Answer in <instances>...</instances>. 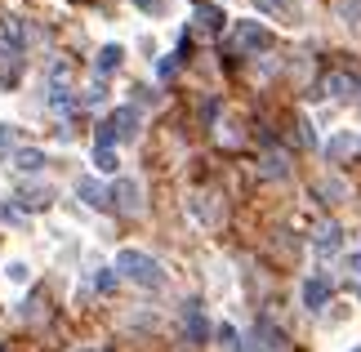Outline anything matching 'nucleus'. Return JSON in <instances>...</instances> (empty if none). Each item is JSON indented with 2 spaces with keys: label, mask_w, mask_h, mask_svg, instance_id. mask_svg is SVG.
<instances>
[{
  "label": "nucleus",
  "mask_w": 361,
  "mask_h": 352,
  "mask_svg": "<svg viewBox=\"0 0 361 352\" xmlns=\"http://www.w3.org/2000/svg\"><path fill=\"white\" fill-rule=\"evenodd\" d=\"M107 192H112V205L121 210V214H130V219L143 214V183L138 178H116Z\"/></svg>",
  "instance_id": "20e7f679"
},
{
  "label": "nucleus",
  "mask_w": 361,
  "mask_h": 352,
  "mask_svg": "<svg viewBox=\"0 0 361 352\" xmlns=\"http://www.w3.org/2000/svg\"><path fill=\"white\" fill-rule=\"evenodd\" d=\"M353 352H361V348H353Z\"/></svg>",
  "instance_id": "473e14b6"
},
{
  "label": "nucleus",
  "mask_w": 361,
  "mask_h": 352,
  "mask_svg": "<svg viewBox=\"0 0 361 352\" xmlns=\"http://www.w3.org/2000/svg\"><path fill=\"white\" fill-rule=\"evenodd\" d=\"M23 49H27V32H23V23H0V63H13L18 67L23 59Z\"/></svg>",
  "instance_id": "6e6552de"
},
{
  "label": "nucleus",
  "mask_w": 361,
  "mask_h": 352,
  "mask_svg": "<svg viewBox=\"0 0 361 352\" xmlns=\"http://www.w3.org/2000/svg\"><path fill=\"white\" fill-rule=\"evenodd\" d=\"M134 5L143 9V13H161V9H165V0H134Z\"/></svg>",
  "instance_id": "2f4dec72"
},
{
  "label": "nucleus",
  "mask_w": 361,
  "mask_h": 352,
  "mask_svg": "<svg viewBox=\"0 0 361 352\" xmlns=\"http://www.w3.org/2000/svg\"><path fill=\"white\" fill-rule=\"evenodd\" d=\"M290 174V157L286 152H268L263 157V178H286Z\"/></svg>",
  "instance_id": "412c9836"
},
{
  "label": "nucleus",
  "mask_w": 361,
  "mask_h": 352,
  "mask_svg": "<svg viewBox=\"0 0 361 352\" xmlns=\"http://www.w3.org/2000/svg\"><path fill=\"white\" fill-rule=\"evenodd\" d=\"M232 45H237L241 54H263V49L272 45V32L263 23H255V18H241L237 32H232Z\"/></svg>",
  "instance_id": "7ed1b4c3"
},
{
  "label": "nucleus",
  "mask_w": 361,
  "mask_h": 352,
  "mask_svg": "<svg viewBox=\"0 0 361 352\" xmlns=\"http://www.w3.org/2000/svg\"><path fill=\"white\" fill-rule=\"evenodd\" d=\"M121 63H125V45H116V40H112V45L99 49V59H94V72H99V76H112Z\"/></svg>",
  "instance_id": "4468645a"
},
{
  "label": "nucleus",
  "mask_w": 361,
  "mask_h": 352,
  "mask_svg": "<svg viewBox=\"0 0 361 352\" xmlns=\"http://www.w3.org/2000/svg\"><path fill=\"white\" fill-rule=\"evenodd\" d=\"M76 196H80L90 210H107V205H112V192L103 188L99 174H80V178H76Z\"/></svg>",
  "instance_id": "9d476101"
},
{
  "label": "nucleus",
  "mask_w": 361,
  "mask_h": 352,
  "mask_svg": "<svg viewBox=\"0 0 361 352\" xmlns=\"http://www.w3.org/2000/svg\"><path fill=\"white\" fill-rule=\"evenodd\" d=\"M138 125H143V111H138L134 103H121L116 111H107V121L99 125V134H94V147L130 143V138H138Z\"/></svg>",
  "instance_id": "f03ea898"
},
{
  "label": "nucleus",
  "mask_w": 361,
  "mask_h": 352,
  "mask_svg": "<svg viewBox=\"0 0 361 352\" xmlns=\"http://www.w3.org/2000/svg\"><path fill=\"white\" fill-rule=\"evenodd\" d=\"M13 201H18V210H27V214H40V210L54 205V188H49V183H45V188H40V183H23Z\"/></svg>",
  "instance_id": "1a4fd4ad"
},
{
  "label": "nucleus",
  "mask_w": 361,
  "mask_h": 352,
  "mask_svg": "<svg viewBox=\"0 0 361 352\" xmlns=\"http://www.w3.org/2000/svg\"><path fill=\"white\" fill-rule=\"evenodd\" d=\"M49 107H54V111H72V107H76L72 90H67V85H49Z\"/></svg>",
  "instance_id": "5701e85b"
},
{
  "label": "nucleus",
  "mask_w": 361,
  "mask_h": 352,
  "mask_svg": "<svg viewBox=\"0 0 361 352\" xmlns=\"http://www.w3.org/2000/svg\"><path fill=\"white\" fill-rule=\"evenodd\" d=\"M94 170L121 178V157H116V147H94Z\"/></svg>",
  "instance_id": "6ab92c4d"
},
{
  "label": "nucleus",
  "mask_w": 361,
  "mask_h": 352,
  "mask_svg": "<svg viewBox=\"0 0 361 352\" xmlns=\"http://www.w3.org/2000/svg\"><path fill=\"white\" fill-rule=\"evenodd\" d=\"M259 13H281V18H299V0H255Z\"/></svg>",
  "instance_id": "aec40b11"
},
{
  "label": "nucleus",
  "mask_w": 361,
  "mask_h": 352,
  "mask_svg": "<svg viewBox=\"0 0 361 352\" xmlns=\"http://www.w3.org/2000/svg\"><path fill=\"white\" fill-rule=\"evenodd\" d=\"M116 286H121V277L112 272V267H99V272H94V281H90V290H94V294H112Z\"/></svg>",
  "instance_id": "4be33fe9"
},
{
  "label": "nucleus",
  "mask_w": 361,
  "mask_h": 352,
  "mask_svg": "<svg viewBox=\"0 0 361 352\" xmlns=\"http://www.w3.org/2000/svg\"><path fill=\"white\" fill-rule=\"evenodd\" d=\"M335 9H339L343 23H353V27L361 23V0H335Z\"/></svg>",
  "instance_id": "393cba45"
},
{
  "label": "nucleus",
  "mask_w": 361,
  "mask_h": 352,
  "mask_svg": "<svg viewBox=\"0 0 361 352\" xmlns=\"http://www.w3.org/2000/svg\"><path fill=\"white\" fill-rule=\"evenodd\" d=\"M188 210H192V219H197V223H205V228H214V223H219V205H214V196H192Z\"/></svg>",
  "instance_id": "a211bd4d"
},
{
  "label": "nucleus",
  "mask_w": 361,
  "mask_h": 352,
  "mask_svg": "<svg viewBox=\"0 0 361 352\" xmlns=\"http://www.w3.org/2000/svg\"><path fill=\"white\" fill-rule=\"evenodd\" d=\"M0 277H5L13 290H23V286H32V263H27V259H5Z\"/></svg>",
  "instance_id": "2eb2a0df"
},
{
  "label": "nucleus",
  "mask_w": 361,
  "mask_h": 352,
  "mask_svg": "<svg viewBox=\"0 0 361 352\" xmlns=\"http://www.w3.org/2000/svg\"><path fill=\"white\" fill-rule=\"evenodd\" d=\"M178 59H183V49L170 54V59H161V63H157V76H161V80H170V76L178 72Z\"/></svg>",
  "instance_id": "bb28decb"
},
{
  "label": "nucleus",
  "mask_w": 361,
  "mask_h": 352,
  "mask_svg": "<svg viewBox=\"0 0 361 352\" xmlns=\"http://www.w3.org/2000/svg\"><path fill=\"white\" fill-rule=\"evenodd\" d=\"M312 98H361V76L357 72H330Z\"/></svg>",
  "instance_id": "39448f33"
},
{
  "label": "nucleus",
  "mask_w": 361,
  "mask_h": 352,
  "mask_svg": "<svg viewBox=\"0 0 361 352\" xmlns=\"http://www.w3.org/2000/svg\"><path fill=\"white\" fill-rule=\"evenodd\" d=\"M353 152H361V138H357V134H348V130L335 134V138L326 143V157H330V161H343V157H353Z\"/></svg>",
  "instance_id": "dca6fc26"
},
{
  "label": "nucleus",
  "mask_w": 361,
  "mask_h": 352,
  "mask_svg": "<svg viewBox=\"0 0 361 352\" xmlns=\"http://www.w3.org/2000/svg\"><path fill=\"white\" fill-rule=\"evenodd\" d=\"M255 352H286V334L272 326V321H259L255 326Z\"/></svg>",
  "instance_id": "ddd939ff"
},
{
  "label": "nucleus",
  "mask_w": 361,
  "mask_h": 352,
  "mask_svg": "<svg viewBox=\"0 0 361 352\" xmlns=\"http://www.w3.org/2000/svg\"><path fill=\"white\" fill-rule=\"evenodd\" d=\"M76 103H85V107H103V103H107V90H103V80H94V85L85 90V98H76Z\"/></svg>",
  "instance_id": "a878e982"
},
{
  "label": "nucleus",
  "mask_w": 361,
  "mask_h": 352,
  "mask_svg": "<svg viewBox=\"0 0 361 352\" xmlns=\"http://www.w3.org/2000/svg\"><path fill=\"white\" fill-rule=\"evenodd\" d=\"M0 223H23V214H18V205H0Z\"/></svg>",
  "instance_id": "c756f323"
},
{
  "label": "nucleus",
  "mask_w": 361,
  "mask_h": 352,
  "mask_svg": "<svg viewBox=\"0 0 361 352\" xmlns=\"http://www.w3.org/2000/svg\"><path fill=\"white\" fill-rule=\"evenodd\" d=\"M214 334H219V344H224V348H237V326H228V321H224Z\"/></svg>",
  "instance_id": "c85d7f7f"
},
{
  "label": "nucleus",
  "mask_w": 361,
  "mask_h": 352,
  "mask_svg": "<svg viewBox=\"0 0 361 352\" xmlns=\"http://www.w3.org/2000/svg\"><path fill=\"white\" fill-rule=\"evenodd\" d=\"M112 272H116V277H125V281H134L138 290H161V286H165V267L152 259L147 250H134V245L116 250Z\"/></svg>",
  "instance_id": "f257e3e1"
},
{
  "label": "nucleus",
  "mask_w": 361,
  "mask_h": 352,
  "mask_svg": "<svg viewBox=\"0 0 361 352\" xmlns=\"http://www.w3.org/2000/svg\"><path fill=\"white\" fill-rule=\"evenodd\" d=\"M192 18H197V27H201V32H224V9H219V5H197V9H192Z\"/></svg>",
  "instance_id": "f3484780"
},
{
  "label": "nucleus",
  "mask_w": 361,
  "mask_h": 352,
  "mask_svg": "<svg viewBox=\"0 0 361 352\" xmlns=\"http://www.w3.org/2000/svg\"><path fill=\"white\" fill-rule=\"evenodd\" d=\"M67 76H72V67H67L63 59H59V63H49V85H67Z\"/></svg>",
  "instance_id": "cd10ccee"
},
{
  "label": "nucleus",
  "mask_w": 361,
  "mask_h": 352,
  "mask_svg": "<svg viewBox=\"0 0 361 352\" xmlns=\"http://www.w3.org/2000/svg\"><path fill=\"white\" fill-rule=\"evenodd\" d=\"M330 294H335V281H330L326 272H312L308 281H303V290H299V299L308 312H322V308L330 303Z\"/></svg>",
  "instance_id": "0eeeda50"
},
{
  "label": "nucleus",
  "mask_w": 361,
  "mask_h": 352,
  "mask_svg": "<svg viewBox=\"0 0 361 352\" xmlns=\"http://www.w3.org/2000/svg\"><path fill=\"white\" fill-rule=\"evenodd\" d=\"M339 250H343V228H339L335 219L317 223V228H312V255L317 259H335Z\"/></svg>",
  "instance_id": "423d86ee"
},
{
  "label": "nucleus",
  "mask_w": 361,
  "mask_h": 352,
  "mask_svg": "<svg viewBox=\"0 0 361 352\" xmlns=\"http://www.w3.org/2000/svg\"><path fill=\"white\" fill-rule=\"evenodd\" d=\"M0 352H5V348H0Z\"/></svg>",
  "instance_id": "72a5a7b5"
},
{
  "label": "nucleus",
  "mask_w": 361,
  "mask_h": 352,
  "mask_svg": "<svg viewBox=\"0 0 361 352\" xmlns=\"http://www.w3.org/2000/svg\"><path fill=\"white\" fill-rule=\"evenodd\" d=\"M9 161H13V170H18V174H27V178H32V174H40V170L49 165V157H45L40 147H18Z\"/></svg>",
  "instance_id": "f8f14e48"
},
{
  "label": "nucleus",
  "mask_w": 361,
  "mask_h": 352,
  "mask_svg": "<svg viewBox=\"0 0 361 352\" xmlns=\"http://www.w3.org/2000/svg\"><path fill=\"white\" fill-rule=\"evenodd\" d=\"M183 330H188V339H192V344H205V339H210V321H205V312H201V303H197V299L183 303Z\"/></svg>",
  "instance_id": "9b49d317"
},
{
  "label": "nucleus",
  "mask_w": 361,
  "mask_h": 352,
  "mask_svg": "<svg viewBox=\"0 0 361 352\" xmlns=\"http://www.w3.org/2000/svg\"><path fill=\"white\" fill-rule=\"evenodd\" d=\"M13 152H18V134H13V125L0 121V161H9Z\"/></svg>",
  "instance_id": "b1692460"
},
{
  "label": "nucleus",
  "mask_w": 361,
  "mask_h": 352,
  "mask_svg": "<svg viewBox=\"0 0 361 352\" xmlns=\"http://www.w3.org/2000/svg\"><path fill=\"white\" fill-rule=\"evenodd\" d=\"M343 267H348V272H353V277H361V250H353V255H348V259H343Z\"/></svg>",
  "instance_id": "7c9ffc66"
}]
</instances>
